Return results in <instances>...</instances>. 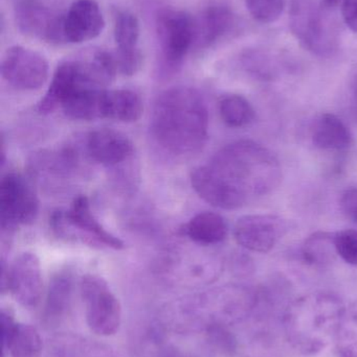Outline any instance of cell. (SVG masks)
<instances>
[{"label": "cell", "instance_id": "4316f807", "mask_svg": "<svg viewBox=\"0 0 357 357\" xmlns=\"http://www.w3.org/2000/svg\"><path fill=\"white\" fill-rule=\"evenodd\" d=\"M335 341L341 357H357V301L346 308Z\"/></svg>", "mask_w": 357, "mask_h": 357}, {"label": "cell", "instance_id": "cb8c5ba5", "mask_svg": "<svg viewBox=\"0 0 357 357\" xmlns=\"http://www.w3.org/2000/svg\"><path fill=\"white\" fill-rule=\"evenodd\" d=\"M106 89H92L71 96L62 105L63 112L75 121H96L104 119L103 102Z\"/></svg>", "mask_w": 357, "mask_h": 357}, {"label": "cell", "instance_id": "603a6c76", "mask_svg": "<svg viewBox=\"0 0 357 357\" xmlns=\"http://www.w3.org/2000/svg\"><path fill=\"white\" fill-rule=\"evenodd\" d=\"M43 349V341L39 331L29 324L17 322L12 333L2 342L3 356L40 357Z\"/></svg>", "mask_w": 357, "mask_h": 357}, {"label": "cell", "instance_id": "1f68e13d", "mask_svg": "<svg viewBox=\"0 0 357 357\" xmlns=\"http://www.w3.org/2000/svg\"><path fill=\"white\" fill-rule=\"evenodd\" d=\"M340 2L342 3L343 0H325V3H326L328 6H337V4L340 3Z\"/></svg>", "mask_w": 357, "mask_h": 357}, {"label": "cell", "instance_id": "52a82bcc", "mask_svg": "<svg viewBox=\"0 0 357 357\" xmlns=\"http://www.w3.org/2000/svg\"><path fill=\"white\" fill-rule=\"evenodd\" d=\"M80 293L90 331L100 337L115 335L121 327L122 306L107 281L98 275H85L80 282Z\"/></svg>", "mask_w": 357, "mask_h": 357}, {"label": "cell", "instance_id": "9a60e30c", "mask_svg": "<svg viewBox=\"0 0 357 357\" xmlns=\"http://www.w3.org/2000/svg\"><path fill=\"white\" fill-rule=\"evenodd\" d=\"M104 17L94 0H77L64 14L63 31L65 42L83 43L102 33Z\"/></svg>", "mask_w": 357, "mask_h": 357}, {"label": "cell", "instance_id": "e0dca14e", "mask_svg": "<svg viewBox=\"0 0 357 357\" xmlns=\"http://www.w3.org/2000/svg\"><path fill=\"white\" fill-rule=\"evenodd\" d=\"M73 276L71 271H60L54 275L48 285L42 322L48 327H57L65 320L71 308Z\"/></svg>", "mask_w": 357, "mask_h": 357}, {"label": "cell", "instance_id": "7a4b0ae2", "mask_svg": "<svg viewBox=\"0 0 357 357\" xmlns=\"http://www.w3.org/2000/svg\"><path fill=\"white\" fill-rule=\"evenodd\" d=\"M259 305L256 291L242 287H224L168 304L159 312L161 329L178 335L205 333L247 320Z\"/></svg>", "mask_w": 357, "mask_h": 357}, {"label": "cell", "instance_id": "6da1fadb", "mask_svg": "<svg viewBox=\"0 0 357 357\" xmlns=\"http://www.w3.org/2000/svg\"><path fill=\"white\" fill-rule=\"evenodd\" d=\"M280 178V165L268 149L241 140L224 146L207 165L195 169L191 184L207 203L233 210L251 197L270 192Z\"/></svg>", "mask_w": 357, "mask_h": 357}, {"label": "cell", "instance_id": "d4e9b609", "mask_svg": "<svg viewBox=\"0 0 357 357\" xmlns=\"http://www.w3.org/2000/svg\"><path fill=\"white\" fill-rule=\"evenodd\" d=\"M219 113L222 121L233 128L245 127L255 117L252 105L243 96L237 94H230L220 100Z\"/></svg>", "mask_w": 357, "mask_h": 357}, {"label": "cell", "instance_id": "2e32d148", "mask_svg": "<svg viewBox=\"0 0 357 357\" xmlns=\"http://www.w3.org/2000/svg\"><path fill=\"white\" fill-rule=\"evenodd\" d=\"M86 149L92 160L109 167L128 160L133 153V144L125 134L107 128L90 132Z\"/></svg>", "mask_w": 357, "mask_h": 357}, {"label": "cell", "instance_id": "7c38bea8", "mask_svg": "<svg viewBox=\"0 0 357 357\" xmlns=\"http://www.w3.org/2000/svg\"><path fill=\"white\" fill-rule=\"evenodd\" d=\"M289 230V222L280 216L252 214L237 220L234 236L237 243L245 249L265 253L270 251Z\"/></svg>", "mask_w": 357, "mask_h": 357}, {"label": "cell", "instance_id": "9c48e42d", "mask_svg": "<svg viewBox=\"0 0 357 357\" xmlns=\"http://www.w3.org/2000/svg\"><path fill=\"white\" fill-rule=\"evenodd\" d=\"M39 201L23 176L8 173L0 183V220L2 231L10 232L37 218Z\"/></svg>", "mask_w": 357, "mask_h": 357}, {"label": "cell", "instance_id": "83f0119b", "mask_svg": "<svg viewBox=\"0 0 357 357\" xmlns=\"http://www.w3.org/2000/svg\"><path fill=\"white\" fill-rule=\"evenodd\" d=\"M245 3L254 19L261 23H272L283 14L285 0H245Z\"/></svg>", "mask_w": 357, "mask_h": 357}, {"label": "cell", "instance_id": "277c9868", "mask_svg": "<svg viewBox=\"0 0 357 357\" xmlns=\"http://www.w3.org/2000/svg\"><path fill=\"white\" fill-rule=\"evenodd\" d=\"M345 310L342 300L331 294L299 298L283 314L285 337L299 354L316 356L337 340Z\"/></svg>", "mask_w": 357, "mask_h": 357}, {"label": "cell", "instance_id": "484cf974", "mask_svg": "<svg viewBox=\"0 0 357 357\" xmlns=\"http://www.w3.org/2000/svg\"><path fill=\"white\" fill-rule=\"evenodd\" d=\"M335 235L316 232L308 237L304 243L302 254L304 260L312 266H323L333 260L335 250Z\"/></svg>", "mask_w": 357, "mask_h": 357}, {"label": "cell", "instance_id": "ffe728a7", "mask_svg": "<svg viewBox=\"0 0 357 357\" xmlns=\"http://www.w3.org/2000/svg\"><path fill=\"white\" fill-rule=\"evenodd\" d=\"M312 140L322 150L342 151L351 146L354 138L347 126L339 117L325 113L314 123Z\"/></svg>", "mask_w": 357, "mask_h": 357}, {"label": "cell", "instance_id": "5bb4252c", "mask_svg": "<svg viewBox=\"0 0 357 357\" xmlns=\"http://www.w3.org/2000/svg\"><path fill=\"white\" fill-rule=\"evenodd\" d=\"M140 22L128 10H117L115 15V40L117 52L113 56L117 73L126 77L136 75L142 67L143 56L138 47Z\"/></svg>", "mask_w": 357, "mask_h": 357}, {"label": "cell", "instance_id": "44dd1931", "mask_svg": "<svg viewBox=\"0 0 357 357\" xmlns=\"http://www.w3.org/2000/svg\"><path fill=\"white\" fill-rule=\"evenodd\" d=\"M104 119L122 123L138 121L144 111L140 96L127 89L107 90L104 93Z\"/></svg>", "mask_w": 357, "mask_h": 357}, {"label": "cell", "instance_id": "3957f363", "mask_svg": "<svg viewBox=\"0 0 357 357\" xmlns=\"http://www.w3.org/2000/svg\"><path fill=\"white\" fill-rule=\"evenodd\" d=\"M151 129L157 144L175 155L199 152L209 130V114L203 96L189 87L166 90L153 107Z\"/></svg>", "mask_w": 357, "mask_h": 357}, {"label": "cell", "instance_id": "836d02e7", "mask_svg": "<svg viewBox=\"0 0 357 357\" xmlns=\"http://www.w3.org/2000/svg\"><path fill=\"white\" fill-rule=\"evenodd\" d=\"M25 1H36V0H25Z\"/></svg>", "mask_w": 357, "mask_h": 357}, {"label": "cell", "instance_id": "d6a6232c", "mask_svg": "<svg viewBox=\"0 0 357 357\" xmlns=\"http://www.w3.org/2000/svg\"><path fill=\"white\" fill-rule=\"evenodd\" d=\"M354 96H356V100H357V73L356 75V77H354Z\"/></svg>", "mask_w": 357, "mask_h": 357}, {"label": "cell", "instance_id": "30bf717a", "mask_svg": "<svg viewBox=\"0 0 357 357\" xmlns=\"http://www.w3.org/2000/svg\"><path fill=\"white\" fill-rule=\"evenodd\" d=\"M157 35L166 62L178 65L195 45V20L184 10H165L157 17Z\"/></svg>", "mask_w": 357, "mask_h": 357}, {"label": "cell", "instance_id": "5b68a950", "mask_svg": "<svg viewBox=\"0 0 357 357\" xmlns=\"http://www.w3.org/2000/svg\"><path fill=\"white\" fill-rule=\"evenodd\" d=\"M117 73L115 56L106 50H99L86 58L64 61L57 67L48 92L38 104V111L48 114L80 92L106 89Z\"/></svg>", "mask_w": 357, "mask_h": 357}, {"label": "cell", "instance_id": "f1b7e54d", "mask_svg": "<svg viewBox=\"0 0 357 357\" xmlns=\"http://www.w3.org/2000/svg\"><path fill=\"white\" fill-rule=\"evenodd\" d=\"M337 254L351 266H357V230H343L335 233Z\"/></svg>", "mask_w": 357, "mask_h": 357}, {"label": "cell", "instance_id": "8992f818", "mask_svg": "<svg viewBox=\"0 0 357 357\" xmlns=\"http://www.w3.org/2000/svg\"><path fill=\"white\" fill-rule=\"evenodd\" d=\"M50 224L52 230L61 238L75 239L87 245L113 250H122L125 247L119 237L107 231L96 220L85 195L75 197L66 211L54 212Z\"/></svg>", "mask_w": 357, "mask_h": 357}, {"label": "cell", "instance_id": "ba28073f", "mask_svg": "<svg viewBox=\"0 0 357 357\" xmlns=\"http://www.w3.org/2000/svg\"><path fill=\"white\" fill-rule=\"evenodd\" d=\"M1 291L10 293L27 310L37 307L43 293L39 258L31 252H24L8 266L2 261Z\"/></svg>", "mask_w": 357, "mask_h": 357}, {"label": "cell", "instance_id": "4dcf8cb0", "mask_svg": "<svg viewBox=\"0 0 357 357\" xmlns=\"http://www.w3.org/2000/svg\"><path fill=\"white\" fill-rule=\"evenodd\" d=\"M342 16L344 22L354 33H357V0H343Z\"/></svg>", "mask_w": 357, "mask_h": 357}, {"label": "cell", "instance_id": "7402d4cb", "mask_svg": "<svg viewBox=\"0 0 357 357\" xmlns=\"http://www.w3.org/2000/svg\"><path fill=\"white\" fill-rule=\"evenodd\" d=\"M184 234L201 245H215L224 241L228 234V225L219 214L201 212L191 218L184 226Z\"/></svg>", "mask_w": 357, "mask_h": 357}, {"label": "cell", "instance_id": "4fadbf2b", "mask_svg": "<svg viewBox=\"0 0 357 357\" xmlns=\"http://www.w3.org/2000/svg\"><path fill=\"white\" fill-rule=\"evenodd\" d=\"M17 26L25 35L48 43L65 42L64 15L54 14L36 1L19 2L15 8Z\"/></svg>", "mask_w": 357, "mask_h": 357}, {"label": "cell", "instance_id": "f546056e", "mask_svg": "<svg viewBox=\"0 0 357 357\" xmlns=\"http://www.w3.org/2000/svg\"><path fill=\"white\" fill-rule=\"evenodd\" d=\"M344 213L357 224V188L348 189L341 199Z\"/></svg>", "mask_w": 357, "mask_h": 357}, {"label": "cell", "instance_id": "ac0fdd59", "mask_svg": "<svg viewBox=\"0 0 357 357\" xmlns=\"http://www.w3.org/2000/svg\"><path fill=\"white\" fill-rule=\"evenodd\" d=\"M50 347L54 357H122L106 344L73 333L54 335Z\"/></svg>", "mask_w": 357, "mask_h": 357}, {"label": "cell", "instance_id": "8fae6325", "mask_svg": "<svg viewBox=\"0 0 357 357\" xmlns=\"http://www.w3.org/2000/svg\"><path fill=\"white\" fill-rule=\"evenodd\" d=\"M48 61L41 54L22 46H12L1 61V75L18 90H36L48 79Z\"/></svg>", "mask_w": 357, "mask_h": 357}, {"label": "cell", "instance_id": "d6986e66", "mask_svg": "<svg viewBox=\"0 0 357 357\" xmlns=\"http://www.w3.org/2000/svg\"><path fill=\"white\" fill-rule=\"evenodd\" d=\"M233 24V14L228 8L212 6L195 20V45L209 47L228 33Z\"/></svg>", "mask_w": 357, "mask_h": 357}]
</instances>
